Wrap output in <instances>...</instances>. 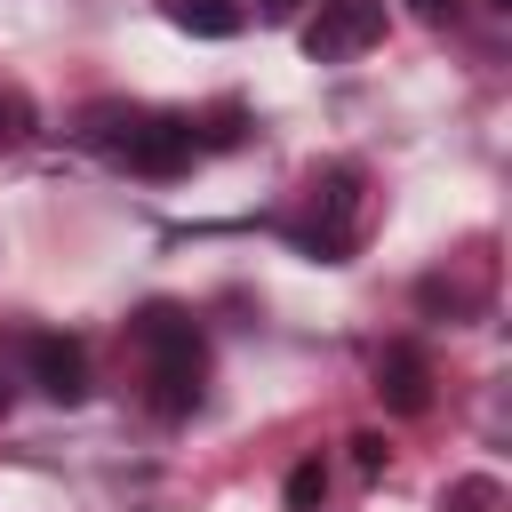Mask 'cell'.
Wrapping results in <instances>:
<instances>
[{"instance_id":"6da1fadb","label":"cell","mask_w":512,"mask_h":512,"mask_svg":"<svg viewBox=\"0 0 512 512\" xmlns=\"http://www.w3.org/2000/svg\"><path fill=\"white\" fill-rule=\"evenodd\" d=\"M136 352H144V400L160 424H184L200 408V384H208V336L184 304H144L128 320Z\"/></svg>"},{"instance_id":"8992f818","label":"cell","mask_w":512,"mask_h":512,"mask_svg":"<svg viewBox=\"0 0 512 512\" xmlns=\"http://www.w3.org/2000/svg\"><path fill=\"white\" fill-rule=\"evenodd\" d=\"M376 400L392 416H424L432 408V360H424V344H384L376 352Z\"/></svg>"},{"instance_id":"5b68a950","label":"cell","mask_w":512,"mask_h":512,"mask_svg":"<svg viewBox=\"0 0 512 512\" xmlns=\"http://www.w3.org/2000/svg\"><path fill=\"white\" fill-rule=\"evenodd\" d=\"M24 368H32V384H40L56 408H80V400L96 392V376H88V344L64 336V328H32V336H24Z\"/></svg>"},{"instance_id":"52a82bcc","label":"cell","mask_w":512,"mask_h":512,"mask_svg":"<svg viewBox=\"0 0 512 512\" xmlns=\"http://www.w3.org/2000/svg\"><path fill=\"white\" fill-rule=\"evenodd\" d=\"M160 8H168V24L192 32V40H232V32H248V0H160Z\"/></svg>"},{"instance_id":"277c9868","label":"cell","mask_w":512,"mask_h":512,"mask_svg":"<svg viewBox=\"0 0 512 512\" xmlns=\"http://www.w3.org/2000/svg\"><path fill=\"white\" fill-rule=\"evenodd\" d=\"M376 40H384V0H312V16H304V56L312 64H352Z\"/></svg>"},{"instance_id":"ba28073f","label":"cell","mask_w":512,"mask_h":512,"mask_svg":"<svg viewBox=\"0 0 512 512\" xmlns=\"http://www.w3.org/2000/svg\"><path fill=\"white\" fill-rule=\"evenodd\" d=\"M440 512H504V480L496 472H464V480H448Z\"/></svg>"},{"instance_id":"3957f363","label":"cell","mask_w":512,"mask_h":512,"mask_svg":"<svg viewBox=\"0 0 512 512\" xmlns=\"http://www.w3.org/2000/svg\"><path fill=\"white\" fill-rule=\"evenodd\" d=\"M96 120H112V128H88V136L112 144L136 176H176V168H192V152H200V136H192L184 112H96Z\"/></svg>"},{"instance_id":"30bf717a","label":"cell","mask_w":512,"mask_h":512,"mask_svg":"<svg viewBox=\"0 0 512 512\" xmlns=\"http://www.w3.org/2000/svg\"><path fill=\"white\" fill-rule=\"evenodd\" d=\"M24 136H32V104H24L16 88H0V152H16Z\"/></svg>"},{"instance_id":"7c38bea8","label":"cell","mask_w":512,"mask_h":512,"mask_svg":"<svg viewBox=\"0 0 512 512\" xmlns=\"http://www.w3.org/2000/svg\"><path fill=\"white\" fill-rule=\"evenodd\" d=\"M304 8H312V0H256V16H264V24H288V16H304Z\"/></svg>"},{"instance_id":"7a4b0ae2","label":"cell","mask_w":512,"mask_h":512,"mask_svg":"<svg viewBox=\"0 0 512 512\" xmlns=\"http://www.w3.org/2000/svg\"><path fill=\"white\" fill-rule=\"evenodd\" d=\"M368 176L352 168V160H336V168H320L312 176V192H304V216H288V240L304 248V256H320V264H344L352 256V240H360V208H368V192H360Z\"/></svg>"},{"instance_id":"9c48e42d","label":"cell","mask_w":512,"mask_h":512,"mask_svg":"<svg viewBox=\"0 0 512 512\" xmlns=\"http://www.w3.org/2000/svg\"><path fill=\"white\" fill-rule=\"evenodd\" d=\"M320 496H328V464H320V456H304V464L288 472V512H312Z\"/></svg>"},{"instance_id":"5bb4252c","label":"cell","mask_w":512,"mask_h":512,"mask_svg":"<svg viewBox=\"0 0 512 512\" xmlns=\"http://www.w3.org/2000/svg\"><path fill=\"white\" fill-rule=\"evenodd\" d=\"M488 8H512V0H488Z\"/></svg>"},{"instance_id":"8fae6325","label":"cell","mask_w":512,"mask_h":512,"mask_svg":"<svg viewBox=\"0 0 512 512\" xmlns=\"http://www.w3.org/2000/svg\"><path fill=\"white\" fill-rule=\"evenodd\" d=\"M352 456H360V472H384V440H376V432H360V440H352Z\"/></svg>"},{"instance_id":"4fadbf2b","label":"cell","mask_w":512,"mask_h":512,"mask_svg":"<svg viewBox=\"0 0 512 512\" xmlns=\"http://www.w3.org/2000/svg\"><path fill=\"white\" fill-rule=\"evenodd\" d=\"M408 8H416V16H424V24H440V16H448V8H456V0H408Z\"/></svg>"}]
</instances>
